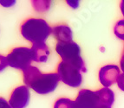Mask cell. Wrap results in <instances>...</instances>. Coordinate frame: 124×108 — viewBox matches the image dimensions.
Returning <instances> with one entry per match:
<instances>
[{"instance_id": "6da1fadb", "label": "cell", "mask_w": 124, "mask_h": 108, "mask_svg": "<svg viewBox=\"0 0 124 108\" xmlns=\"http://www.w3.org/2000/svg\"><path fill=\"white\" fill-rule=\"evenodd\" d=\"M23 79L25 86L38 94L54 92L60 81L57 73L43 74L35 66H30L23 71Z\"/></svg>"}, {"instance_id": "7a4b0ae2", "label": "cell", "mask_w": 124, "mask_h": 108, "mask_svg": "<svg viewBox=\"0 0 124 108\" xmlns=\"http://www.w3.org/2000/svg\"><path fill=\"white\" fill-rule=\"evenodd\" d=\"M21 35L32 44L43 43L52 33L50 24L42 18H29L20 27Z\"/></svg>"}, {"instance_id": "3957f363", "label": "cell", "mask_w": 124, "mask_h": 108, "mask_svg": "<svg viewBox=\"0 0 124 108\" xmlns=\"http://www.w3.org/2000/svg\"><path fill=\"white\" fill-rule=\"evenodd\" d=\"M56 51L62 61L76 67L83 73L87 72L86 65L81 55V48L77 43L75 42H57L56 46Z\"/></svg>"}, {"instance_id": "277c9868", "label": "cell", "mask_w": 124, "mask_h": 108, "mask_svg": "<svg viewBox=\"0 0 124 108\" xmlns=\"http://www.w3.org/2000/svg\"><path fill=\"white\" fill-rule=\"evenodd\" d=\"M7 62L12 68L23 71L33 61L31 49L26 47L13 48L6 56Z\"/></svg>"}, {"instance_id": "5b68a950", "label": "cell", "mask_w": 124, "mask_h": 108, "mask_svg": "<svg viewBox=\"0 0 124 108\" xmlns=\"http://www.w3.org/2000/svg\"><path fill=\"white\" fill-rule=\"evenodd\" d=\"M57 74L60 81L71 87H78L83 83L82 72L76 67L69 63L61 61L57 65Z\"/></svg>"}, {"instance_id": "8992f818", "label": "cell", "mask_w": 124, "mask_h": 108, "mask_svg": "<svg viewBox=\"0 0 124 108\" xmlns=\"http://www.w3.org/2000/svg\"><path fill=\"white\" fill-rule=\"evenodd\" d=\"M101 104V98L97 91L82 89L79 91L77 99L74 101L75 108H97Z\"/></svg>"}, {"instance_id": "52a82bcc", "label": "cell", "mask_w": 124, "mask_h": 108, "mask_svg": "<svg viewBox=\"0 0 124 108\" xmlns=\"http://www.w3.org/2000/svg\"><path fill=\"white\" fill-rule=\"evenodd\" d=\"M31 93L27 86L16 87L10 94L9 104L12 108H25L29 105Z\"/></svg>"}, {"instance_id": "ba28073f", "label": "cell", "mask_w": 124, "mask_h": 108, "mask_svg": "<svg viewBox=\"0 0 124 108\" xmlns=\"http://www.w3.org/2000/svg\"><path fill=\"white\" fill-rule=\"evenodd\" d=\"M120 68L116 65H106L99 71V81L102 86L108 87L117 81L120 76Z\"/></svg>"}, {"instance_id": "9c48e42d", "label": "cell", "mask_w": 124, "mask_h": 108, "mask_svg": "<svg viewBox=\"0 0 124 108\" xmlns=\"http://www.w3.org/2000/svg\"><path fill=\"white\" fill-rule=\"evenodd\" d=\"M52 35L57 40V42H73V32L66 24H57L52 29Z\"/></svg>"}, {"instance_id": "30bf717a", "label": "cell", "mask_w": 124, "mask_h": 108, "mask_svg": "<svg viewBox=\"0 0 124 108\" xmlns=\"http://www.w3.org/2000/svg\"><path fill=\"white\" fill-rule=\"evenodd\" d=\"M31 52H32V58L36 62H47L49 56H50V49L49 47L43 43L32 44L31 47Z\"/></svg>"}, {"instance_id": "8fae6325", "label": "cell", "mask_w": 124, "mask_h": 108, "mask_svg": "<svg viewBox=\"0 0 124 108\" xmlns=\"http://www.w3.org/2000/svg\"><path fill=\"white\" fill-rule=\"evenodd\" d=\"M97 93L101 98V104L103 106H112L115 102V94L114 92L108 87H103L101 89L97 90Z\"/></svg>"}, {"instance_id": "7c38bea8", "label": "cell", "mask_w": 124, "mask_h": 108, "mask_svg": "<svg viewBox=\"0 0 124 108\" xmlns=\"http://www.w3.org/2000/svg\"><path fill=\"white\" fill-rule=\"evenodd\" d=\"M54 108H75L74 101L68 98H60L55 102Z\"/></svg>"}, {"instance_id": "4fadbf2b", "label": "cell", "mask_w": 124, "mask_h": 108, "mask_svg": "<svg viewBox=\"0 0 124 108\" xmlns=\"http://www.w3.org/2000/svg\"><path fill=\"white\" fill-rule=\"evenodd\" d=\"M114 33L116 37L124 41V19L116 23L114 27Z\"/></svg>"}, {"instance_id": "5bb4252c", "label": "cell", "mask_w": 124, "mask_h": 108, "mask_svg": "<svg viewBox=\"0 0 124 108\" xmlns=\"http://www.w3.org/2000/svg\"><path fill=\"white\" fill-rule=\"evenodd\" d=\"M7 66H9V65L8 62H7L6 57H4V56L0 54V72L4 71V69L6 68Z\"/></svg>"}, {"instance_id": "9a60e30c", "label": "cell", "mask_w": 124, "mask_h": 108, "mask_svg": "<svg viewBox=\"0 0 124 108\" xmlns=\"http://www.w3.org/2000/svg\"><path fill=\"white\" fill-rule=\"evenodd\" d=\"M116 82H117V85H118V87H119V88H120L122 91L124 92V73L121 74L120 76L118 77Z\"/></svg>"}, {"instance_id": "2e32d148", "label": "cell", "mask_w": 124, "mask_h": 108, "mask_svg": "<svg viewBox=\"0 0 124 108\" xmlns=\"http://www.w3.org/2000/svg\"><path fill=\"white\" fill-rule=\"evenodd\" d=\"M0 108H12L10 106V105L9 104V102H7V100L4 98L0 97Z\"/></svg>"}, {"instance_id": "e0dca14e", "label": "cell", "mask_w": 124, "mask_h": 108, "mask_svg": "<svg viewBox=\"0 0 124 108\" xmlns=\"http://www.w3.org/2000/svg\"><path fill=\"white\" fill-rule=\"evenodd\" d=\"M67 4H68L71 8L77 9V8H78L80 2H79V1H67Z\"/></svg>"}, {"instance_id": "ac0fdd59", "label": "cell", "mask_w": 124, "mask_h": 108, "mask_svg": "<svg viewBox=\"0 0 124 108\" xmlns=\"http://www.w3.org/2000/svg\"><path fill=\"white\" fill-rule=\"evenodd\" d=\"M15 3H16L15 1H5V2H4V1H0V4H3V6H4V7H10V6H12Z\"/></svg>"}, {"instance_id": "d6986e66", "label": "cell", "mask_w": 124, "mask_h": 108, "mask_svg": "<svg viewBox=\"0 0 124 108\" xmlns=\"http://www.w3.org/2000/svg\"><path fill=\"white\" fill-rule=\"evenodd\" d=\"M120 64H121V68H122V72H123V73H124V49H123V52H122V58H121Z\"/></svg>"}, {"instance_id": "ffe728a7", "label": "cell", "mask_w": 124, "mask_h": 108, "mask_svg": "<svg viewBox=\"0 0 124 108\" xmlns=\"http://www.w3.org/2000/svg\"><path fill=\"white\" fill-rule=\"evenodd\" d=\"M120 8H121V11H122V15H123V17H124V1H122V2H121Z\"/></svg>"}, {"instance_id": "44dd1931", "label": "cell", "mask_w": 124, "mask_h": 108, "mask_svg": "<svg viewBox=\"0 0 124 108\" xmlns=\"http://www.w3.org/2000/svg\"><path fill=\"white\" fill-rule=\"evenodd\" d=\"M97 108H111V106H98Z\"/></svg>"}]
</instances>
